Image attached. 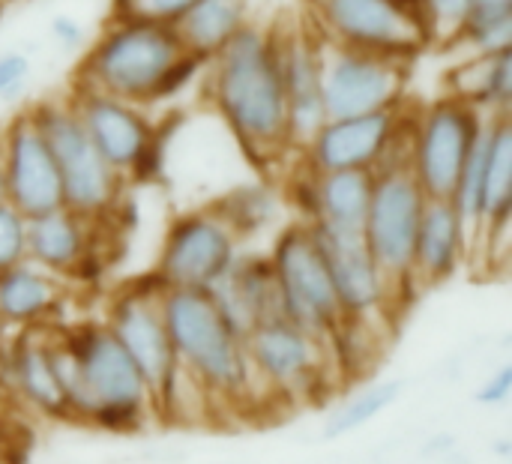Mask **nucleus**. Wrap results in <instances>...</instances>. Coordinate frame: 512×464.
<instances>
[{
    "mask_svg": "<svg viewBox=\"0 0 512 464\" xmlns=\"http://www.w3.org/2000/svg\"><path fill=\"white\" fill-rule=\"evenodd\" d=\"M279 63L288 108V138L294 153L321 129L327 120L324 108V39L306 24L279 30Z\"/></svg>",
    "mask_w": 512,
    "mask_h": 464,
    "instance_id": "nucleus-19",
    "label": "nucleus"
},
{
    "mask_svg": "<svg viewBox=\"0 0 512 464\" xmlns=\"http://www.w3.org/2000/svg\"><path fill=\"white\" fill-rule=\"evenodd\" d=\"M216 464H240V462H216Z\"/></svg>",
    "mask_w": 512,
    "mask_h": 464,
    "instance_id": "nucleus-45",
    "label": "nucleus"
},
{
    "mask_svg": "<svg viewBox=\"0 0 512 464\" xmlns=\"http://www.w3.org/2000/svg\"><path fill=\"white\" fill-rule=\"evenodd\" d=\"M512 219V117H489L483 129L480 240L489 246L510 231Z\"/></svg>",
    "mask_w": 512,
    "mask_h": 464,
    "instance_id": "nucleus-23",
    "label": "nucleus"
},
{
    "mask_svg": "<svg viewBox=\"0 0 512 464\" xmlns=\"http://www.w3.org/2000/svg\"><path fill=\"white\" fill-rule=\"evenodd\" d=\"M6 339H9V330H6V324H3V318H0V348L6 345Z\"/></svg>",
    "mask_w": 512,
    "mask_h": 464,
    "instance_id": "nucleus-42",
    "label": "nucleus"
},
{
    "mask_svg": "<svg viewBox=\"0 0 512 464\" xmlns=\"http://www.w3.org/2000/svg\"><path fill=\"white\" fill-rule=\"evenodd\" d=\"M105 327L120 342V348L129 354L135 369L141 372L153 408L171 387V381L180 372V363L174 357L165 318H162V285L156 276L132 282L120 288L105 312Z\"/></svg>",
    "mask_w": 512,
    "mask_h": 464,
    "instance_id": "nucleus-13",
    "label": "nucleus"
},
{
    "mask_svg": "<svg viewBox=\"0 0 512 464\" xmlns=\"http://www.w3.org/2000/svg\"><path fill=\"white\" fill-rule=\"evenodd\" d=\"M387 318H339L327 333V357L339 381H360L375 372L384 357L387 336L378 330Z\"/></svg>",
    "mask_w": 512,
    "mask_h": 464,
    "instance_id": "nucleus-29",
    "label": "nucleus"
},
{
    "mask_svg": "<svg viewBox=\"0 0 512 464\" xmlns=\"http://www.w3.org/2000/svg\"><path fill=\"white\" fill-rule=\"evenodd\" d=\"M249 21V0H201L174 24V33L186 54L210 63Z\"/></svg>",
    "mask_w": 512,
    "mask_h": 464,
    "instance_id": "nucleus-27",
    "label": "nucleus"
},
{
    "mask_svg": "<svg viewBox=\"0 0 512 464\" xmlns=\"http://www.w3.org/2000/svg\"><path fill=\"white\" fill-rule=\"evenodd\" d=\"M12 411H15V402L9 399V393H6L3 384H0V423H3V420H12Z\"/></svg>",
    "mask_w": 512,
    "mask_h": 464,
    "instance_id": "nucleus-40",
    "label": "nucleus"
},
{
    "mask_svg": "<svg viewBox=\"0 0 512 464\" xmlns=\"http://www.w3.org/2000/svg\"><path fill=\"white\" fill-rule=\"evenodd\" d=\"M315 246L327 264L339 309L345 318H387L396 309V297L381 267L360 231H345L333 225L312 222L309 225Z\"/></svg>",
    "mask_w": 512,
    "mask_h": 464,
    "instance_id": "nucleus-17",
    "label": "nucleus"
},
{
    "mask_svg": "<svg viewBox=\"0 0 512 464\" xmlns=\"http://www.w3.org/2000/svg\"><path fill=\"white\" fill-rule=\"evenodd\" d=\"M33 78V63L24 51L6 48L0 51V102L15 105L27 96Z\"/></svg>",
    "mask_w": 512,
    "mask_h": 464,
    "instance_id": "nucleus-35",
    "label": "nucleus"
},
{
    "mask_svg": "<svg viewBox=\"0 0 512 464\" xmlns=\"http://www.w3.org/2000/svg\"><path fill=\"white\" fill-rule=\"evenodd\" d=\"M0 456H18L12 420H3V423H0Z\"/></svg>",
    "mask_w": 512,
    "mask_h": 464,
    "instance_id": "nucleus-39",
    "label": "nucleus"
},
{
    "mask_svg": "<svg viewBox=\"0 0 512 464\" xmlns=\"http://www.w3.org/2000/svg\"><path fill=\"white\" fill-rule=\"evenodd\" d=\"M6 201V189H3V168H0V204Z\"/></svg>",
    "mask_w": 512,
    "mask_h": 464,
    "instance_id": "nucleus-43",
    "label": "nucleus"
},
{
    "mask_svg": "<svg viewBox=\"0 0 512 464\" xmlns=\"http://www.w3.org/2000/svg\"><path fill=\"white\" fill-rule=\"evenodd\" d=\"M471 252V237L462 216L450 201L429 198L414 240V279L417 288H432L459 273Z\"/></svg>",
    "mask_w": 512,
    "mask_h": 464,
    "instance_id": "nucleus-22",
    "label": "nucleus"
},
{
    "mask_svg": "<svg viewBox=\"0 0 512 464\" xmlns=\"http://www.w3.org/2000/svg\"><path fill=\"white\" fill-rule=\"evenodd\" d=\"M96 228L69 207L27 219V261L54 273L57 279H87L96 264Z\"/></svg>",
    "mask_w": 512,
    "mask_h": 464,
    "instance_id": "nucleus-21",
    "label": "nucleus"
},
{
    "mask_svg": "<svg viewBox=\"0 0 512 464\" xmlns=\"http://www.w3.org/2000/svg\"><path fill=\"white\" fill-rule=\"evenodd\" d=\"M66 99L96 153L108 162V168H114L129 183L141 156L159 135V120L150 117V108L132 105L126 99L81 84H72Z\"/></svg>",
    "mask_w": 512,
    "mask_h": 464,
    "instance_id": "nucleus-15",
    "label": "nucleus"
},
{
    "mask_svg": "<svg viewBox=\"0 0 512 464\" xmlns=\"http://www.w3.org/2000/svg\"><path fill=\"white\" fill-rule=\"evenodd\" d=\"M240 252L243 243L210 210V204H204L168 222L153 276L162 288L210 291Z\"/></svg>",
    "mask_w": 512,
    "mask_h": 464,
    "instance_id": "nucleus-12",
    "label": "nucleus"
},
{
    "mask_svg": "<svg viewBox=\"0 0 512 464\" xmlns=\"http://www.w3.org/2000/svg\"><path fill=\"white\" fill-rule=\"evenodd\" d=\"M372 186V171H312V222L360 231L369 213Z\"/></svg>",
    "mask_w": 512,
    "mask_h": 464,
    "instance_id": "nucleus-26",
    "label": "nucleus"
},
{
    "mask_svg": "<svg viewBox=\"0 0 512 464\" xmlns=\"http://www.w3.org/2000/svg\"><path fill=\"white\" fill-rule=\"evenodd\" d=\"M267 258L273 264L282 318L327 339V333L339 324L342 309L309 225L297 219L282 225Z\"/></svg>",
    "mask_w": 512,
    "mask_h": 464,
    "instance_id": "nucleus-9",
    "label": "nucleus"
},
{
    "mask_svg": "<svg viewBox=\"0 0 512 464\" xmlns=\"http://www.w3.org/2000/svg\"><path fill=\"white\" fill-rule=\"evenodd\" d=\"M447 93L483 117H512V51L459 57L447 75Z\"/></svg>",
    "mask_w": 512,
    "mask_h": 464,
    "instance_id": "nucleus-25",
    "label": "nucleus"
},
{
    "mask_svg": "<svg viewBox=\"0 0 512 464\" xmlns=\"http://www.w3.org/2000/svg\"><path fill=\"white\" fill-rule=\"evenodd\" d=\"M486 120L489 117L450 93L414 108L408 132V171L426 198L450 201L456 180L486 129Z\"/></svg>",
    "mask_w": 512,
    "mask_h": 464,
    "instance_id": "nucleus-8",
    "label": "nucleus"
},
{
    "mask_svg": "<svg viewBox=\"0 0 512 464\" xmlns=\"http://www.w3.org/2000/svg\"><path fill=\"white\" fill-rule=\"evenodd\" d=\"M0 168L6 204H12L24 219L63 207V186L54 156L27 105L18 108L0 129Z\"/></svg>",
    "mask_w": 512,
    "mask_h": 464,
    "instance_id": "nucleus-16",
    "label": "nucleus"
},
{
    "mask_svg": "<svg viewBox=\"0 0 512 464\" xmlns=\"http://www.w3.org/2000/svg\"><path fill=\"white\" fill-rule=\"evenodd\" d=\"M393 3H399V6H405V9H411V12H417L420 18H423V6H420V0H393ZM426 21V18H423ZM429 27V24H426ZM432 36V33H429Z\"/></svg>",
    "mask_w": 512,
    "mask_h": 464,
    "instance_id": "nucleus-41",
    "label": "nucleus"
},
{
    "mask_svg": "<svg viewBox=\"0 0 512 464\" xmlns=\"http://www.w3.org/2000/svg\"><path fill=\"white\" fill-rule=\"evenodd\" d=\"M426 201L429 198L423 195L420 183L408 171V150L393 156L384 168L375 171L372 201L360 234L375 264L381 267L384 279L390 282L396 306L402 300H411L417 291L414 240Z\"/></svg>",
    "mask_w": 512,
    "mask_h": 464,
    "instance_id": "nucleus-6",
    "label": "nucleus"
},
{
    "mask_svg": "<svg viewBox=\"0 0 512 464\" xmlns=\"http://www.w3.org/2000/svg\"><path fill=\"white\" fill-rule=\"evenodd\" d=\"M12 459H15V456H0V464H12Z\"/></svg>",
    "mask_w": 512,
    "mask_h": 464,
    "instance_id": "nucleus-44",
    "label": "nucleus"
},
{
    "mask_svg": "<svg viewBox=\"0 0 512 464\" xmlns=\"http://www.w3.org/2000/svg\"><path fill=\"white\" fill-rule=\"evenodd\" d=\"M512 396V366L504 363L501 369H495L477 390V402L480 405H489V408H498V405H507Z\"/></svg>",
    "mask_w": 512,
    "mask_h": 464,
    "instance_id": "nucleus-37",
    "label": "nucleus"
},
{
    "mask_svg": "<svg viewBox=\"0 0 512 464\" xmlns=\"http://www.w3.org/2000/svg\"><path fill=\"white\" fill-rule=\"evenodd\" d=\"M414 108L363 114V117H327L321 129L297 150V162L315 174L327 171H378L393 156L408 150Z\"/></svg>",
    "mask_w": 512,
    "mask_h": 464,
    "instance_id": "nucleus-10",
    "label": "nucleus"
},
{
    "mask_svg": "<svg viewBox=\"0 0 512 464\" xmlns=\"http://www.w3.org/2000/svg\"><path fill=\"white\" fill-rule=\"evenodd\" d=\"M162 318L183 372H189L213 399V405L243 408L273 399L252 369L246 339L222 318L210 291L162 288Z\"/></svg>",
    "mask_w": 512,
    "mask_h": 464,
    "instance_id": "nucleus-3",
    "label": "nucleus"
},
{
    "mask_svg": "<svg viewBox=\"0 0 512 464\" xmlns=\"http://www.w3.org/2000/svg\"><path fill=\"white\" fill-rule=\"evenodd\" d=\"M27 111L54 156L63 186V207L90 222L111 219L123 204L126 180L96 153L69 99H42L27 105Z\"/></svg>",
    "mask_w": 512,
    "mask_h": 464,
    "instance_id": "nucleus-5",
    "label": "nucleus"
},
{
    "mask_svg": "<svg viewBox=\"0 0 512 464\" xmlns=\"http://www.w3.org/2000/svg\"><path fill=\"white\" fill-rule=\"evenodd\" d=\"M444 48H456L462 57H489V54L512 51V12L468 15Z\"/></svg>",
    "mask_w": 512,
    "mask_h": 464,
    "instance_id": "nucleus-31",
    "label": "nucleus"
},
{
    "mask_svg": "<svg viewBox=\"0 0 512 464\" xmlns=\"http://www.w3.org/2000/svg\"><path fill=\"white\" fill-rule=\"evenodd\" d=\"M201 0H111V15H129V18H147L159 24H177L192 6Z\"/></svg>",
    "mask_w": 512,
    "mask_h": 464,
    "instance_id": "nucleus-34",
    "label": "nucleus"
},
{
    "mask_svg": "<svg viewBox=\"0 0 512 464\" xmlns=\"http://www.w3.org/2000/svg\"><path fill=\"white\" fill-rule=\"evenodd\" d=\"M54 366L72 423L138 432L153 417L150 390L105 321L54 330Z\"/></svg>",
    "mask_w": 512,
    "mask_h": 464,
    "instance_id": "nucleus-2",
    "label": "nucleus"
},
{
    "mask_svg": "<svg viewBox=\"0 0 512 464\" xmlns=\"http://www.w3.org/2000/svg\"><path fill=\"white\" fill-rule=\"evenodd\" d=\"M48 36H51V42H54L60 51L78 54V51L87 45V24H84L81 18L69 15V12H60V15H54V18L48 21Z\"/></svg>",
    "mask_w": 512,
    "mask_h": 464,
    "instance_id": "nucleus-36",
    "label": "nucleus"
},
{
    "mask_svg": "<svg viewBox=\"0 0 512 464\" xmlns=\"http://www.w3.org/2000/svg\"><path fill=\"white\" fill-rule=\"evenodd\" d=\"M512 12V0H471L468 15H504Z\"/></svg>",
    "mask_w": 512,
    "mask_h": 464,
    "instance_id": "nucleus-38",
    "label": "nucleus"
},
{
    "mask_svg": "<svg viewBox=\"0 0 512 464\" xmlns=\"http://www.w3.org/2000/svg\"><path fill=\"white\" fill-rule=\"evenodd\" d=\"M0 384L15 402L42 420H69V405L54 366V327L9 333L0 348Z\"/></svg>",
    "mask_w": 512,
    "mask_h": 464,
    "instance_id": "nucleus-18",
    "label": "nucleus"
},
{
    "mask_svg": "<svg viewBox=\"0 0 512 464\" xmlns=\"http://www.w3.org/2000/svg\"><path fill=\"white\" fill-rule=\"evenodd\" d=\"M399 393H402V384L399 381H375V384L360 387L357 393H351L348 399H342L330 411L327 426H324V435L330 441H336V438H345V435L369 426L387 408H393V402L399 399Z\"/></svg>",
    "mask_w": 512,
    "mask_h": 464,
    "instance_id": "nucleus-30",
    "label": "nucleus"
},
{
    "mask_svg": "<svg viewBox=\"0 0 512 464\" xmlns=\"http://www.w3.org/2000/svg\"><path fill=\"white\" fill-rule=\"evenodd\" d=\"M63 294V279L36 267L33 261H21L0 273V318L9 333L54 327Z\"/></svg>",
    "mask_w": 512,
    "mask_h": 464,
    "instance_id": "nucleus-24",
    "label": "nucleus"
},
{
    "mask_svg": "<svg viewBox=\"0 0 512 464\" xmlns=\"http://www.w3.org/2000/svg\"><path fill=\"white\" fill-rule=\"evenodd\" d=\"M306 24L339 48L411 63L432 45L426 21L393 0H306Z\"/></svg>",
    "mask_w": 512,
    "mask_h": 464,
    "instance_id": "nucleus-7",
    "label": "nucleus"
},
{
    "mask_svg": "<svg viewBox=\"0 0 512 464\" xmlns=\"http://www.w3.org/2000/svg\"><path fill=\"white\" fill-rule=\"evenodd\" d=\"M180 57L183 45L171 24L111 15L99 36L87 45L72 84L150 108L165 72Z\"/></svg>",
    "mask_w": 512,
    "mask_h": 464,
    "instance_id": "nucleus-4",
    "label": "nucleus"
},
{
    "mask_svg": "<svg viewBox=\"0 0 512 464\" xmlns=\"http://www.w3.org/2000/svg\"><path fill=\"white\" fill-rule=\"evenodd\" d=\"M411 63L324 42L327 117H363L408 105Z\"/></svg>",
    "mask_w": 512,
    "mask_h": 464,
    "instance_id": "nucleus-14",
    "label": "nucleus"
},
{
    "mask_svg": "<svg viewBox=\"0 0 512 464\" xmlns=\"http://www.w3.org/2000/svg\"><path fill=\"white\" fill-rule=\"evenodd\" d=\"M27 261V219L12 207L0 204V273Z\"/></svg>",
    "mask_w": 512,
    "mask_h": 464,
    "instance_id": "nucleus-33",
    "label": "nucleus"
},
{
    "mask_svg": "<svg viewBox=\"0 0 512 464\" xmlns=\"http://www.w3.org/2000/svg\"><path fill=\"white\" fill-rule=\"evenodd\" d=\"M204 81L222 123L255 168H276L294 153L276 27L249 21L207 63Z\"/></svg>",
    "mask_w": 512,
    "mask_h": 464,
    "instance_id": "nucleus-1",
    "label": "nucleus"
},
{
    "mask_svg": "<svg viewBox=\"0 0 512 464\" xmlns=\"http://www.w3.org/2000/svg\"><path fill=\"white\" fill-rule=\"evenodd\" d=\"M210 210L231 228V234L246 243L273 231L282 219L285 201L282 189L270 180H246L210 201Z\"/></svg>",
    "mask_w": 512,
    "mask_h": 464,
    "instance_id": "nucleus-28",
    "label": "nucleus"
},
{
    "mask_svg": "<svg viewBox=\"0 0 512 464\" xmlns=\"http://www.w3.org/2000/svg\"><path fill=\"white\" fill-rule=\"evenodd\" d=\"M246 354L255 375L273 399L282 402H315L330 384L333 366L327 342L288 318H273L246 336Z\"/></svg>",
    "mask_w": 512,
    "mask_h": 464,
    "instance_id": "nucleus-11",
    "label": "nucleus"
},
{
    "mask_svg": "<svg viewBox=\"0 0 512 464\" xmlns=\"http://www.w3.org/2000/svg\"><path fill=\"white\" fill-rule=\"evenodd\" d=\"M420 6L432 33V45H447L471 12V0H420Z\"/></svg>",
    "mask_w": 512,
    "mask_h": 464,
    "instance_id": "nucleus-32",
    "label": "nucleus"
},
{
    "mask_svg": "<svg viewBox=\"0 0 512 464\" xmlns=\"http://www.w3.org/2000/svg\"><path fill=\"white\" fill-rule=\"evenodd\" d=\"M210 297L240 339H246L255 327L282 318L279 288L267 252H240L231 270L210 288Z\"/></svg>",
    "mask_w": 512,
    "mask_h": 464,
    "instance_id": "nucleus-20",
    "label": "nucleus"
}]
</instances>
